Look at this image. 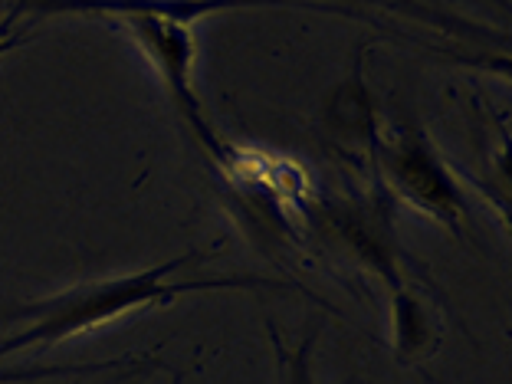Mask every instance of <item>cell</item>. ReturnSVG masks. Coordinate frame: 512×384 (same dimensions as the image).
Instances as JSON below:
<instances>
[{
	"label": "cell",
	"instance_id": "8992f818",
	"mask_svg": "<svg viewBox=\"0 0 512 384\" xmlns=\"http://www.w3.org/2000/svg\"><path fill=\"white\" fill-rule=\"evenodd\" d=\"M17 10H10V14L0 20V56L10 53V50H17V46L27 43V33L23 30H14V23H17Z\"/></svg>",
	"mask_w": 512,
	"mask_h": 384
},
{
	"label": "cell",
	"instance_id": "3957f363",
	"mask_svg": "<svg viewBox=\"0 0 512 384\" xmlns=\"http://www.w3.org/2000/svg\"><path fill=\"white\" fill-rule=\"evenodd\" d=\"M128 27V33L135 37V43L142 46L145 56L155 66L158 79L165 83L174 112L181 115L184 125L191 128L194 138L207 148L217 165H230L237 151H230L217 138V132L207 122V115L201 109V96L194 92V37L191 27L184 23H168V20H148V17H132V20H119Z\"/></svg>",
	"mask_w": 512,
	"mask_h": 384
},
{
	"label": "cell",
	"instance_id": "6da1fadb",
	"mask_svg": "<svg viewBox=\"0 0 512 384\" xmlns=\"http://www.w3.org/2000/svg\"><path fill=\"white\" fill-rule=\"evenodd\" d=\"M197 260V253H181L148 270L96 279V283L69 286L63 293L27 302L14 312L23 329L0 342V358L23 352V348H50L56 342L76 339V335L102 329L135 309L168 306L178 296L211 293V289H296L293 283H270L256 276H227V279H178V270Z\"/></svg>",
	"mask_w": 512,
	"mask_h": 384
},
{
	"label": "cell",
	"instance_id": "277c9868",
	"mask_svg": "<svg viewBox=\"0 0 512 384\" xmlns=\"http://www.w3.org/2000/svg\"><path fill=\"white\" fill-rule=\"evenodd\" d=\"M237 7H309V10H339L345 7L319 4V0H17V14H37V17H102V20H168L191 27L194 20H204L220 10Z\"/></svg>",
	"mask_w": 512,
	"mask_h": 384
},
{
	"label": "cell",
	"instance_id": "7a4b0ae2",
	"mask_svg": "<svg viewBox=\"0 0 512 384\" xmlns=\"http://www.w3.org/2000/svg\"><path fill=\"white\" fill-rule=\"evenodd\" d=\"M375 158L394 197L460 234V224L467 220V197L421 128L404 125L375 138Z\"/></svg>",
	"mask_w": 512,
	"mask_h": 384
},
{
	"label": "cell",
	"instance_id": "5b68a950",
	"mask_svg": "<svg viewBox=\"0 0 512 384\" xmlns=\"http://www.w3.org/2000/svg\"><path fill=\"white\" fill-rule=\"evenodd\" d=\"M125 362H99V365H33V368H0V384H14V381H37V378H60V375H89V371H109L122 368Z\"/></svg>",
	"mask_w": 512,
	"mask_h": 384
}]
</instances>
